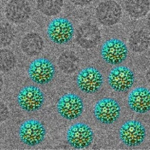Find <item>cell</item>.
Instances as JSON below:
<instances>
[{
    "label": "cell",
    "mask_w": 150,
    "mask_h": 150,
    "mask_svg": "<svg viewBox=\"0 0 150 150\" xmlns=\"http://www.w3.org/2000/svg\"><path fill=\"white\" fill-rule=\"evenodd\" d=\"M47 34L53 43L65 44L71 41L73 37V25L70 20L65 18H55L48 24Z\"/></svg>",
    "instance_id": "cell-1"
},
{
    "label": "cell",
    "mask_w": 150,
    "mask_h": 150,
    "mask_svg": "<svg viewBox=\"0 0 150 150\" xmlns=\"http://www.w3.org/2000/svg\"><path fill=\"white\" fill-rule=\"evenodd\" d=\"M128 55L126 45L117 38L108 40L101 47V57L104 61L110 65H118L123 63Z\"/></svg>",
    "instance_id": "cell-2"
},
{
    "label": "cell",
    "mask_w": 150,
    "mask_h": 150,
    "mask_svg": "<svg viewBox=\"0 0 150 150\" xmlns=\"http://www.w3.org/2000/svg\"><path fill=\"white\" fill-rule=\"evenodd\" d=\"M119 137L123 144L129 147L141 145L145 140L146 131L145 127L137 120L125 122L119 130Z\"/></svg>",
    "instance_id": "cell-3"
},
{
    "label": "cell",
    "mask_w": 150,
    "mask_h": 150,
    "mask_svg": "<svg viewBox=\"0 0 150 150\" xmlns=\"http://www.w3.org/2000/svg\"><path fill=\"white\" fill-rule=\"evenodd\" d=\"M121 113L119 104L111 98H104L98 101L94 107V116L98 121L104 124L114 123Z\"/></svg>",
    "instance_id": "cell-4"
},
{
    "label": "cell",
    "mask_w": 150,
    "mask_h": 150,
    "mask_svg": "<svg viewBox=\"0 0 150 150\" xmlns=\"http://www.w3.org/2000/svg\"><path fill=\"white\" fill-rule=\"evenodd\" d=\"M46 132L44 126L41 122L36 120H28L21 125L19 136L23 143L34 146L43 141Z\"/></svg>",
    "instance_id": "cell-5"
},
{
    "label": "cell",
    "mask_w": 150,
    "mask_h": 150,
    "mask_svg": "<svg viewBox=\"0 0 150 150\" xmlns=\"http://www.w3.org/2000/svg\"><path fill=\"white\" fill-rule=\"evenodd\" d=\"M29 77L38 84L44 85L53 79L55 73L52 62L45 58H40L33 61L28 68Z\"/></svg>",
    "instance_id": "cell-6"
},
{
    "label": "cell",
    "mask_w": 150,
    "mask_h": 150,
    "mask_svg": "<svg viewBox=\"0 0 150 150\" xmlns=\"http://www.w3.org/2000/svg\"><path fill=\"white\" fill-rule=\"evenodd\" d=\"M44 95L38 87L27 86L21 89L17 96V102L21 109L27 112L39 109L44 102Z\"/></svg>",
    "instance_id": "cell-7"
},
{
    "label": "cell",
    "mask_w": 150,
    "mask_h": 150,
    "mask_svg": "<svg viewBox=\"0 0 150 150\" xmlns=\"http://www.w3.org/2000/svg\"><path fill=\"white\" fill-rule=\"evenodd\" d=\"M57 107L60 116L71 120L81 115L84 110V103L82 99L76 94L68 93L60 98Z\"/></svg>",
    "instance_id": "cell-8"
},
{
    "label": "cell",
    "mask_w": 150,
    "mask_h": 150,
    "mask_svg": "<svg viewBox=\"0 0 150 150\" xmlns=\"http://www.w3.org/2000/svg\"><path fill=\"white\" fill-rule=\"evenodd\" d=\"M94 134L92 129L85 123L72 125L67 133V140L71 147L82 149L92 143Z\"/></svg>",
    "instance_id": "cell-9"
},
{
    "label": "cell",
    "mask_w": 150,
    "mask_h": 150,
    "mask_svg": "<svg viewBox=\"0 0 150 150\" xmlns=\"http://www.w3.org/2000/svg\"><path fill=\"white\" fill-rule=\"evenodd\" d=\"M108 81L110 87L113 90L124 92L132 87L135 81V76L127 67L119 66L111 70Z\"/></svg>",
    "instance_id": "cell-10"
},
{
    "label": "cell",
    "mask_w": 150,
    "mask_h": 150,
    "mask_svg": "<svg viewBox=\"0 0 150 150\" xmlns=\"http://www.w3.org/2000/svg\"><path fill=\"white\" fill-rule=\"evenodd\" d=\"M103 77L99 70L94 67L82 69L77 75V86L82 92L93 94L101 88L103 84Z\"/></svg>",
    "instance_id": "cell-11"
},
{
    "label": "cell",
    "mask_w": 150,
    "mask_h": 150,
    "mask_svg": "<svg viewBox=\"0 0 150 150\" xmlns=\"http://www.w3.org/2000/svg\"><path fill=\"white\" fill-rule=\"evenodd\" d=\"M96 16L99 22L103 26H114L121 20L122 16V8L115 1H105L98 6Z\"/></svg>",
    "instance_id": "cell-12"
},
{
    "label": "cell",
    "mask_w": 150,
    "mask_h": 150,
    "mask_svg": "<svg viewBox=\"0 0 150 150\" xmlns=\"http://www.w3.org/2000/svg\"><path fill=\"white\" fill-rule=\"evenodd\" d=\"M31 15V7L27 0H11L6 7V18L15 24L26 22Z\"/></svg>",
    "instance_id": "cell-13"
},
{
    "label": "cell",
    "mask_w": 150,
    "mask_h": 150,
    "mask_svg": "<svg viewBox=\"0 0 150 150\" xmlns=\"http://www.w3.org/2000/svg\"><path fill=\"white\" fill-rule=\"evenodd\" d=\"M128 106L130 109L138 114H145L150 110V90L139 87L130 92L128 97Z\"/></svg>",
    "instance_id": "cell-14"
},
{
    "label": "cell",
    "mask_w": 150,
    "mask_h": 150,
    "mask_svg": "<svg viewBox=\"0 0 150 150\" xmlns=\"http://www.w3.org/2000/svg\"><path fill=\"white\" fill-rule=\"evenodd\" d=\"M101 32L97 26L91 23L83 24L76 32V40L81 46L93 48L100 42Z\"/></svg>",
    "instance_id": "cell-15"
},
{
    "label": "cell",
    "mask_w": 150,
    "mask_h": 150,
    "mask_svg": "<svg viewBox=\"0 0 150 150\" xmlns=\"http://www.w3.org/2000/svg\"><path fill=\"white\" fill-rule=\"evenodd\" d=\"M42 38L36 33H30L25 36L21 42V48L26 54L34 56L40 54L43 49Z\"/></svg>",
    "instance_id": "cell-16"
},
{
    "label": "cell",
    "mask_w": 150,
    "mask_h": 150,
    "mask_svg": "<svg viewBox=\"0 0 150 150\" xmlns=\"http://www.w3.org/2000/svg\"><path fill=\"white\" fill-rule=\"evenodd\" d=\"M125 5L128 15L134 19L144 17L150 10L149 0H126Z\"/></svg>",
    "instance_id": "cell-17"
},
{
    "label": "cell",
    "mask_w": 150,
    "mask_h": 150,
    "mask_svg": "<svg viewBox=\"0 0 150 150\" xmlns=\"http://www.w3.org/2000/svg\"><path fill=\"white\" fill-rule=\"evenodd\" d=\"M150 44V37L142 30L134 31L129 38L130 49L135 53H142L147 50Z\"/></svg>",
    "instance_id": "cell-18"
},
{
    "label": "cell",
    "mask_w": 150,
    "mask_h": 150,
    "mask_svg": "<svg viewBox=\"0 0 150 150\" xmlns=\"http://www.w3.org/2000/svg\"><path fill=\"white\" fill-rule=\"evenodd\" d=\"M64 6L63 0H38L37 7L41 13L49 17L60 13Z\"/></svg>",
    "instance_id": "cell-19"
},
{
    "label": "cell",
    "mask_w": 150,
    "mask_h": 150,
    "mask_svg": "<svg viewBox=\"0 0 150 150\" xmlns=\"http://www.w3.org/2000/svg\"><path fill=\"white\" fill-rule=\"evenodd\" d=\"M78 59L73 53L66 52L59 59V66L61 70L70 73L76 70L78 66Z\"/></svg>",
    "instance_id": "cell-20"
},
{
    "label": "cell",
    "mask_w": 150,
    "mask_h": 150,
    "mask_svg": "<svg viewBox=\"0 0 150 150\" xmlns=\"http://www.w3.org/2000/svg\"><path fill=\"white\" fill-rule=\"evenodd\" d=\"M15 65V56L12 52L8 49L0 50V71L8 72Z\"/></svg>",
    "instance_id": "cell-21"
},
{
    "label": "cell",
    "mask_w": 150,
    "mask_h": 150,
    "mask_svg": "<svg viewBox=\"0 0 150 150\" xmlns=\"http://www.w3.org/2000/svg\"><path fill=\"white\" fill-rule=\"evenodd\" d=\"M13 28L7 23H0V45L7 46L12 43L14 39Z\"/></svg>",
    "instance_id": "cell-22"
},
{
    "label": "cell",
    "mask_w": 150,
    "mask_h": 150,
    "mask_svg": "<svg viewBox=\"0 0 150 150\" xmlns=\"http://www.w3.org/2000/svg\"><path fill=\"white\" fill-rule=\"evenodd\" d=\"M9 116V112L7 106L0 102V123L5 121Z\"/></svg>",
    "instance_id": "cell-23"
},
{
    "label": "cell",
    "mask_w": 150,
    "mask_h": 150,
    "mask_svg": "<svg viewBox=\"0 0 150 150\" xmlns=\"http://www.w3.org/2000/svg\"><path fill=\"white\" fill-rule=\"evenodd\" d=\"M92 1L93 0H70V1L75 5L81 6L87 5L91 3Z\"/></svg>",
    "instance_id": "cell-24"
},
{
    "label": "cell",
    "mask_w": 150,
    "mask_h": 150,
    "mask_svg": "<svg viewBox=\"0 0 150 150\" xmlns=\"http://www.w3.org/2000/svg\"><path fill=\"white\" fill-rule=\"evenodd\" d=\"M146 80L148 84L150 85V69L148 71L146 74Z\"/></svg>",
    "instance_id": "cell-25"
},
{
    "label": "cell",
    "mask_w": 150,
    "mask_h": 150,
    "mask_svg": "<svg viewBox=\"0 0 150 150\" xmlns=\"http://www.w3.org/2000/svg\"><path fill=\"white\" fill-rule=\"evenodd\" d=\"M147 24L148 29H149V30L150 31V14L149 16L148 19H147Z\"/></svg>",
    "instance_id": "cell-26"
},
{
    "label": "cell",
    "mask_w": 150,
    "mask_h": 150,
    "mask_svg": "<svg viewBox=\"0 0 150 150\" xmlns=\"http://www.w3.org/2000/svg\"><path fill=\"white\" fill-rule=\"evenodd\" d=\"M3 85V80L1 76L0 75V91L2 90Z\"/></svg>",
    "instance_id": "cell-27"
},
{
    "label": "cell",
    "mask_w": 150,
    "mask_h": 150,
    "mask_svg": "<svg viewBox=\"0 0 150 150\" xmlns=\"http://www.w3.org/2000/svg\"><path fill=\"white\" fill-rule=\"evenodd\" d=\"M1 11H2V8H1V4H0V14L1 13Z\"/></svg>",
    "instance_id": "cell-28"
}]
</instances>
